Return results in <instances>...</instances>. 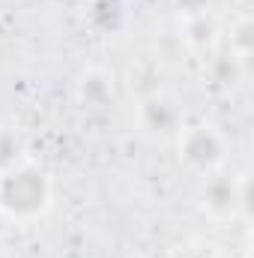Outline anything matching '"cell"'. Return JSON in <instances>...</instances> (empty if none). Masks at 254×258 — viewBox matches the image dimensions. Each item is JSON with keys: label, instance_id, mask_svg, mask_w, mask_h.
<instances>
[{"label": "cell", "instance_id": "52a82bcc", "mask_svg": "<svg viewBox=\"0 0 254 258\" xmlns=\"http://www.w3.org/2000/svg\"><path fill=\"white\" fill-rule=\"evenodd\" d=\"M212 30H215V27H212V24H209L203 15H194V21H191V36H189V39L194 42V45H206V42H212Z\"/></svg>", "mask_w": 254, "mask_h": 258}, {"label": "cell", "instance_id": "7a4b0ae2", "mask_svg": "<svg viewBox=\"0 0 254 258\" xmlns=\"http://www.w3.org/2000/svg\"><path fill=\"white\" fill-rule=\"evenodd\" d=\"M180 150H183V159L189 162L191 168H197V171H212L224 159L221 138L206 126L189 129L186 138H183V144H180Z\"/></svg>", "mask_w": 254, "mask_h": 258}, {"label": "cell", "instance_id": "30bf717a", "mask_svg": "<svg viewBox=\"0 0 254 258\" xmlns=\"http://www.w3.org/2000/svg\"><path fill=\"white\" fill-rule=\"evenodd\" d=\"M174 258H209L206 252H197V249H183V252H177Z\"/></svg>", "mask_w": 254, "mask_h": 258}, {"label": "cell", "instance_id": "9c48e42d", "mask_svg": "<svg viewBox=\"0 0 254 258\" xmlns=\"http://www.w3.org/2000/svg\"><path fill=\"white\" fill-rule=\"evenodd\" d=\"M177 6H180L183 12H191V15H203L206 0H177Z\"/></svg>", "mask_w": 254, "mask_h": 258}, {"label": "cell", "instance_id": "ba28073f", "mask_svg": "<svg viewBox=\"0 0 254 258\" xmlns=\"http://www.w3.org/2000/svg\"><path fill=\"white\" fill-rule=\"evenodd\" d=\"M251 30H254L251 21H242V24L236 27V45H239V48H242L245 54L251 51Z\"/></svg>", "mask_w": 254, "mask_h": 258}, {"label": "cell", "instance_id": "6da1fadb", "mask_svg": "<svg viewBox=\"0 0 254 258\" xmlns=\"http://www.w3.org/2000/svg\"><path fill=\"white\" fill-rule=\"evenodd\" d=\"M48 204V180L36 168H9L0 174V210L18 219L42 213Z\"/></svg>", "mask_w": 254, "mask_h": 258}, {"label": "cell", "instance_id": "8992f818", "mask_svg": "<svg viewBox=\"0 0 254 258\" xmlns=\"http://www.w3.org/2000/svg\"><path fill=\"white\" fill-rule=\"evenodd\" d=\"M18 156H21V141L12 132L0 129V174H6L9 168H15Z\"/></svg>", "mask_w": 254, "mask_h": 258}, {"label": "cell", "instance_id": "8fae6325", "mask_svg": "<svg viewBox=\"0 0 254 258\" xmlns=\"http://www.w3.org/2000/svg\"><path fill=\"white\" fill-rule=\"evenodd\" d=\"M0 228H3V210H0Z\"/></svg>", "mask_w": 254, "mask_h": 258}, {"label": "cell", "instance_id": "5b68a950", "mask_svg": "<svg viewBox=\"0 0 254 258\" xmlns=\"http://www.w3.org/2000/svg\"><path fill=\"white\" fill-rule=\"evenodd\" d=\"M203 201H206V207L224 213V210H233V204L239 201V192L227 177H212L203 189Z\"/></svg>", "mask_w": 254, "mask_h": 258}, {"label": "cell", "instance_id": "277c9868", "mask_svg": "<svg viewBox=\"0 0 254 258\" xmlns=\"http://www.w3.org/2000/svg\"><path fill=\"white\" fill-rule=\"evenodd\" d=\"M78 96L84 105H105L114 96V84L105 72H87L78 84Z\"/></svg>", "mask_w": 254, "mask_h": 258}, {"label": "cell", "instance_id": "7c38bea8", "mask_svg": "<svg viewBox=\"0 0 254 258\" xmlns=\"http://www.w3.org/2000/svg\"><path fill=\"white\" fill-rule=\"evenodd\" d=\"M0 258H3V255H0Z\"/></svg>", "mask_w": 254, "mask_h": 258}, {"label": "cell", "instance_id": "3957f363", "mask_svg": "<svg viewBox=\"0 0 254 258\" xmlns=\"http://www.w3.org/2000/svg\"><path fill=\"white\" fill-rule=\"evenodd\" d=\"M180 123V111L174 108V102L168 99H147L144 102V126L156 135H171L177 132Z\"/></svg>", "mask_w": 254, "mask_h": 258}]
</instances>
